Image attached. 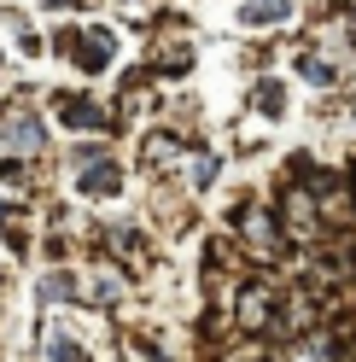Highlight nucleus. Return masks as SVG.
Listing matches in <instances>:
<instances>
[{"label": "nucleus", "instance_id": "obj_1", "mask_svg": "<svg viewBox=\"0 0 356 362\" xmlns=\"http://www.w3.org/2000/svg\"><path fill=\"white\" fill-rule=\"evenodd\" d=\"M234 222H239V234H246V245L251 252H263V257H275V252H286V234H280V222L263 211V205H239L234 211Z\"/></svg>", "mask_w": 356, "mask_h": 362}, {"label": "nucleus", "instance_id": "obj_2", "mask_svg": "<svg viewBox=\"0 0 356 362\" xmlns=\"http://www.w3.org/2000/svg\"><path fill=\"white\" fill-rule=\"evenodd\" d=\"M59 47L71 53L88 76H100L105 64H111V35H105V30H64V35H59Z\"/></svg>", "mask_w": 356, "mask_h": 362}, {"label": "nucleus", "instance_id": "obj_3", "mask_svg": "<svg viewBox=\"0 0 356 362\" xmlns=\"http://www.w3.org/2000/svg\"><path fill=\"white\" fill-rule=\"evenodd\" d=\"M239 327L246 333H257V327L280 333V292L275 286H246V298H239Z\"/></svg>", "mask_w": 356, "mask_h": 362}, {"label": "nucleus", "instance_id": "obj_4", "mask_svg": "<svg viewBox=\"0 0 356 362\" xmlns=\"http://www.w3.org/2000/svg\"><path fill=\"white\" fill-rule=\"evenodd\" d=\"M76 187H82V193H94V199H105V193H117V187H123V170L111 164V158H94V164H82V170H76Z\"/></svg>", "mask_w": 356, "mask_h": 362}, {"label": "nucleus", "instance_id": "obj_5", "mask_svg": "<svg viewBox=\"0 0 356 362\" xmlns=\"http://www.w3.org/2000/svg\"><path fill=\"white\" fill-rule=\"evenodd\" d=\"M59 123H64V129H105V111H100L94 100L71 94V100H59Z\"/></svg>", "mask_w": 356, "mask_h": 362}, {"label": "nucleus", "instance_id": "obj_6", "mask_svg": "<svg viewBox=\"0 0 356 362\" xmlns=\"http://www.w3.org/2000/svg\"><path fill=\"white\" fill-rule=\"evenodd\" d=\"M111 257H129V269H146L152 252H146V240L135 228H111Z\"/></svg>", "mask_w": 356, "mask_h": 362}, {"label": "nucleus", "instance_id": "obj_7", "mask_svg": "<svg viewBox=\"0 0 356 362\" xmlns=\"http://www.w3.org/2000/svg\"><path fill=\"white\" fill-rule=\"evenodd\" d=\"M292 12V0H246V24H280Z\"/></svg>", "mask_w": 356, "mask_h": 362}, {"label": "nucleus", "instance_id": "obj_8", "mask_svg": "<svg viewBox=\"0 0 356 362\" xmlns=\"http://www.w3.org/2000/svg\"><path fill=\"white\" fill-rule=\"evenodd\" d=\"M6 134H12V146H30V152L47 141V129H41L35 117H12V123H6Z\"/></svg>", "mask_w": 356, "mask_h": 362}, {"label": "nucleus", "instance_id": "obj_9", "mask_svg": "<svg viewBox=\"0 0 356 362\" xmlns=\"http://www.w3.org/2000/svg\"><path fill=\"white\" fill-rule=\"evenodd\" d=\"M298 76H304V82H316V88H333V82H339V71H333V64H321V59H309V53L298 59Z\"/></svg>", "mask_w": 356, "mask_h": 362}, {"label": "nucleus", "instance_id": "obj_10", "mask_svg": "<svg viewBox=\"0 0 356 362\" xmlns=\"http://www.w3.org/2000/svg\"><path fill=\"white\" fill-rule=\"evenodd\" d=\"M47 356H53V362H82V345H71V333H53Z\"/></svg>", "mask_w": 356, "mask_h": 362}, {"label": "nucleus", "instance_id": "obj_11", "mask_svg": "<svg viewBox=\"0 0 356 362\" xmlns=\"http://www.w3.org/2000/svg\"><path fill=\"white\" fill-rule=\"evenodd\" d=\"M257 111H263V117H280V88H275V82L257 88Z\"/></svg>", "mask_w": 356, "mask_h": 362}, {"label": "nucleus", "instance_id": "obj_12", "mask_svg": "<svg viewBox=\"0 0 356 362\" xmlns=\"http://www.w3.org/2000/svg\"><path fill=\"white\" fill-rule=\"evenodd\" d=\"M0 175H6L12 187H24V181H30V164H24V158H6V164H0Z\"/></svg>", "mask_w": 356, "mask_h": 362}, {"label": "nucleus", "instance_id": "obj_13", "mask_svg": "<svg viewBox=\"0 0 356 362\" xmlns=\"http://www.w3.org/2000/svg\"><path fill=\"white\" fill-rule=\"evenodd\" d=\"M47 298H71V275H53L47 281Z\"/></svg>", "mask_w": 356, "mask_h": 362}, {"label": "nucleus", "instance_id": "obj_14", "mask_svg": "<svg viewBox=\"0 0 356 362\" xmlns=\"http://www.w3.org/2000/svg\"><path fill=\"white\" fill-rule=\"evenodd\" d=\"M350 41H356V12H350Z\"/></svg>", "mask_w": 356, "mask_h": 362}]
</instances>
